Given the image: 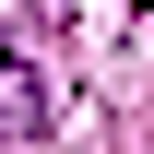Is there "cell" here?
<instances>
[{"mask_svg": "<svg viewBox=\"0 0 154 154\" xmlns=\"http://www.w3.org/2000/svg\"><path fill=\"white\" fill-rule=\"evenodd\" d=\"M142 12H154V0H142Z\"/></svg>", "mask_w": 154, "mask_h": 154, "instance_id": "1", "label": "cell"}]
</instances>
